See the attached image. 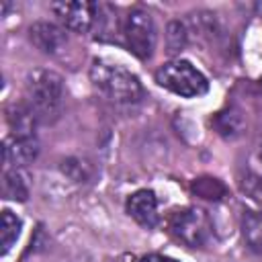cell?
Instances as JSON below:
<instances>
[{"label": "cell", "mask_w": 262, "mask_h": 262, "mask_svg": "<svg viewBox=\"0 0 262 262\" xmlns=\"http://www.w3.org/2000/svg\"><path fill=\"white\" fill-rule=\"evenodd\" d=\"M53 14L59 23L74 33H88L98 16V6L94 2H51Z\"/></svg>", "instance_id": "obj_6"}, {"label": "cell", "mask_w": 262, "mask_h": 262, "mask_svg": "<svg viewBox=\"0 0 262 262\" xmlns=\"http://www.w3.org/2000/svg\"><path fill=\"white\" fill-rule=\"evenodd\" d=\"M156 82L184 98L201 96L209 90L207 78L186 59H170L156 70Z\"/></svg>", "instance_id": "obj_3"}, {"label": "cell", "mask_w": 262, "mask_h": 262, "mask_svg": "<svg viewBox=\"0 0 262 262\" xmlns=\"http://www.w3.org/2000/svg\"><path fill=\"white\" fill-rule=\"evenodd\" d=\"M123 37L129 51L139 59H149L156 49V23L143 8H133L123 18Z\"/></svg>", "instance_id": "obj_5"}, {"label": "cell", "mask_w": 262, "mask_h": 262, "mask_svg": "<svg viewBox=\"0 0 262 262\" xmlns=\"http://www.w3.org/2000/svg\"><path fill=\"white\" fill-rule=\"evenodd\" d=\"M213 125L217 129L219 135L227 137V139H233L242 133L244 129V121H242V115L235 111V108H227V111H221L215 115L213 119Z\"/></svg>", "instance_id": "obj_13"}, {"label": "cell", "mask_w": 262, "mask_h": 262, "mask_svg": "<svg viewBox=\"0 0 262 262\" xmlns=\"http://www.w3.org/2000/svg\"><path fill=\"white\" fill-rule=\"evenodd\" d=\"M90 82L94 88L104 94L108 100L117 104H131L141 100L143 86L135 74H131L127 68L106 61V59H94L90 66Z\"/></svg>", "instance_id": "obj_2"}, {"label": "cell", "mask_w": 262, "mask_h": 262, "mask_svg": "<svg viewBox=\"0 0 262 262\" xmlns=\"http://www.w3.org/2000/svg\"><path fill=\"white\" fill-rule=\"evenodd\" d=\"M168 229L170 233L188 248L203 246L211 235V223L205 211L196 207H182L174 209L168 215Z\"/></svg>", "instance_id": "obj_4"}, {"label": "cell", "mask_w": 262, "mask_h": 262, "mask_svg": "<svg viewBox=\"0 0 262 262\" xmlns=\"http://www.w3.org/2000/svg\"><path fill=\"white\" fill-rule=\"evenodd\" d=\"M25 96L39 123H53L61 113L63 80L53 70H33L25 80Z\"/></svg>", "instance_id": "obj_1"}, {"label": "cell", "mask_w": 262, "mask_h": 262, "mask_svg": "<svg viewBox=\"0 0 262 262\" xmlns=\"http://www.w3.org/2000/svg\"><path fill=\"white\" fill-rule=\"evenodd\" d=\"M39 154V143L37 137H16L10 135L4 139V162L20 168L29 162H33Z\"/></svg>", "instance_id": "obj_9"}, {"label": "cell", "mask_w": 262, "mask_h": 262, "mask_svg": "<svg viewBox=\"0 0 262 262\" xmlns=\"http://www.w3.org/2000/svg\"><path fill=\"white\" fill-rule=\"evenodd\" d=\"M239 186H242V192L256 205L262 209V178L256 176V174H246L242 180H239Z\"/></svg>", "instance_id": "obj_17"}, {"label": "cell", "mask_w": 262, "mask_h": 262, "mask_svg": "<svg viewBox=\"0 0 262 262\" xmlns=\"http://www.w3.org/2000/svg\"><path fill=\"white\" fill-rule=\"evenodd\" d=\"M20 233V219L4 209L2 211V219H0V246H2V254H8V250L12 248V244L18 239Z\"/></svg>", "instance_id": "obj_14"}, {"label": "cell", "mask_w": 262, "mask_h": 262, "mask_svg": "<svg viewBox=\"0 0 262 262\" xmlns=\"http://www.w3.org/2000/svg\"><path fill=\"white\" fill-rule=\"evenodd\" d=\"M186 41H188V33H186V27L184 23L180 20H172L166 29V43H168V51L170 53H178L186 47Z\"/></svg>", "instance_id": "obj_16"}, {"label": "cell", "mask_w": 262, "mask_h": 262, "mask_svg": "<svg viewBox=\"0 0 262 262\" xmlns=\"http://www.w3.org/2000/svg\"><path fill=\"white\" fill-rule=\"evenodd\" d=\"M29 39L33 41V45L37 49H41L47 55H57L59 51H63V47L68 43L66 31L47 20L33 23L29 27Z\"/></svg>", "instance_id": "obj_7"}, {"label": "cell", "mask_w": 262, "mask_h": 262, "mask_svg": "<svg viewBox=\"0 0 262 262\" xmlns=\"http://www.w3.org/2000/svg\"><path fill=\"white\" fill-rule=\"evenodd\" d=\"M2 192H4V199L18 201V203H25V201L29 199V184H27L25 176L18 172V168L8 170V172L4 174Z\"/></svg>", "instance_id": "obj_11"}, {"label": "cell", "mask_w": 262, "mask_h": 262, "mask_svg": "<svg viewBox=\"0 0 262 262\" xmlns=\"http://www.w3.org/2000/svg\"><path fill=\"white\" fill-rule=\"evenodd\" d=\"M258 156H260V160H262V143H260V149H258Z\"/></svg>", "instance_id": "obj_19"}, {"label": "cell", "mask_w": 262, "mask_h": 262, "mask_svg": "<svg viewBox=\"0 0 262 262\" xmlns=\"http://www.w3.org/2000/svg\"><path fill=\"white\" fill-rule=\"evenodd\" d=\"M192 192L205 201H221L225 194H227V188L217 180V178H211V176H201L192 182Z\"/></svg>", "instance_id": "obj_15"}, {"label": "cell", "mask_w": 262, "mask_h": 262, "mask_svg": "<svg viewBox=\"0 0 262 262\" xmlns=\"http://www.w3.org/2000/svg\"><path fill=\"white\" fill-rule=\"evenodd\" d=\"M127 213L143 227L151 229L158 225V199L151 190L141 188L127 199Z\"/></svg>", "instance_id": "obj_8"}, {"label": "cell", "mask_w": 262, "mask_h": 262, "mask_svg": "<svg viewBox=\"0 0 262 262\" xmlns=\"http://www.w3.org/2000/svg\"><path fill=\"white\" fill-rule=\"evenodd\" d=\"M139 262H176V260L174 258H168V256H162V254H147Z\"/></svg>", "instance_id": "obj_18"}, {"label": "cell", "mask_w": 262, "mask_h": 262, "mask_svg": "<svg viewBox=\"0 0 262 262\" xmlns=\"http://www.w3.org/2000/svg\"><path fill=\"white\" fill-rule=\"evenodd\" d=\"M242 233H244L246 246L252 252L262 254V215L246 213L242 219Z\"/></svg>", "instance_id": "obj_12"}, {"label": "cell", "mask_w": 262, "mask_h": 262, "mask_svg": "<svg viewBox=\"0 0 262 262\" xmlns=\"http://www.w3.org/2000/svg\"><path fill=\"white\" fill-rule=\"evenodd\" d=\"M6 119H8V125L12 129V135L35 137V127H37L39 119L35 117V113L31 111V106L27 102H12L6 108Z\"/></svg>", "instance_id": "obj_10"}]
</instances>
